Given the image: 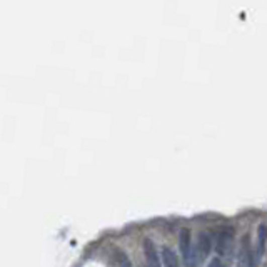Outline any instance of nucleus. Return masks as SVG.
I'll use <instances>...</instances> for the list:
<instances>
[{"mask_svg": "<svg viewBox=\"0 0 267 267\" xmlns=\"http://www.w3.org/2000/svg\"><path fill=\"white\" fill-rule=\"evenodd\" d=\"M179 247L182 254V260L187 267H194L197 262V252H194L192 244H191V230L189 229H182L181 230V237H179Z\"/></svg>", "mask_w": 267, "mask_h": 267, "instance_id": "nucleus-1", "label": "nucleus"}, {"mask_svg": "<svg viewBox=\"0 0 267 267\" xmlns=\"http://www.w3.org/2000/svg\"><path fill=\"white\" fill-rule=\"evenodd\" d=\"M234 244V229L232 227H224L217 235V242H216V250L219 255H229L232 250Z\"/></svg>", "mask_w": 267, "mask_h": 267, "instance_id": "nucleus-2", "label": "nucleus"}, {"mask_svg": "<svg viewBox=\"0 0 267 267\" xmlns=\"http://www.w3.org/2000/svg\"><path fill=\"white\" fill-rule=\"evenodd\" d=\"M144 247V255H145V262H147V267H162L160 259H159V250H157L155 244L152 242V239L145 237L142 242Z\"/></svg>", "mask_w": 267, "mask_h": 267, "instance_id": "nucleus-3", "label": "nucleus"}, {"mask_svg": "<svg viewBox=\"0 0 267 267\" xmlns=\"http://www.w3.org/2000/svg\"><path fill=\"white\" fill-rule=\"evenodd\" d=\"M255 262H257V260H255V257L252 255V249H250L249 237H244L242 244H240L239 264H240V267H254Z\"/></svg>", "mask_w": 267, "mask_h": 267, "instance_id": "nucleus-4", "label": "nucleus"}, {"mask_svg": "<svg viewBox=\"0 0 267 267\" xmlns=\"http://www.w3.org/2000/svg\"><path fill=\"white\" fill-rule=\"evenodd\" d=\"M212 249V240H211V234L209 232H202L199 234V240H197V259L202 260L206 259L209 252Z\"/></svg>", "mask_w": 267, "mask_h": 267, "instance_id": "nucleus-5", "label": "nucleus"}, {"mask_svg": "<svg viewBox=\"0 0 267 267\" xmlns=\"http://www.w3.org/2000/svg\"><path fill=\"white\" fill-rule=\"evenodd\" d=\"M160 257H162V264H164V267H181L177 254L170 247H167V245L165 247H162Z\"/></svg>", "mask_w": 267, "mask_h": 267, "instance_id": "nucleus-6", "label": "nucleus"}, {"mask_svg": "<svg viewBox=\"0 0 267 267\" xmlns=\"http://www.w3.org/2000/svg\"><path fill=\"white\" fill-rule=\"evenodd\" d=\"M265 242H267V226L265 224H260L257 227V250H255V260H259L262 257L264 250H265Z\"/></svg>", "mask_w": 267, "mask_h": 267, "instance_id": "nucleus-7", "label": "nucleus"}, {"mask_svg": "<svg viewBox=\"0 0 267 267\" xmlns=\"http://www.w3.org/2000/svg\"><path fill=\"white\" fill-rule=\"evenodd\" d=\"M207 267H224V264H222V260H221V259L216 257V259H212L211 262H209Z\"/></svg>", "mask_w": 267, "mask_h": 267, "instance_id": "nucleus-8", "label": "nucleus"}, {"mask_svg": "<svg viewBox=\"0 0 267 267\" xmlns=\"http://www.w3.org/2000/svg\"><path fill=\"white\" fill-rule=\"evenodd\" d=\"M120 257H122V259H120V267H132V265H130V262H129V259L125 257L124 254L120 255Z\"/></svg>", "mask_w": 267, "mask_h": 267, "instance_id": "nucleus-9", "label": "nucleus"}]
</instances>
